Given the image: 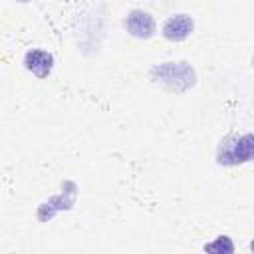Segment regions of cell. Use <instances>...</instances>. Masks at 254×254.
<instances>
[{"instance_id": "1", "label": "cell", "mask_w": 254, "mask_h": 254, "mask_svg": "<svg viewBox=\"0 0 254 254\" xmlns=\"http://www.w3.org/2000/svg\"><path fill=\"white\" fill-rule=\"evenodd\" d=\"M254 161V133H230L216 147V163L236 167Z\"/></svg>"}, {"instance_id": "2", "label": "cell", "mask_w": 254, "mask_h": 254, "mask_svg": "<svg viewBox=\"0 0 254 254\" xmlns=\"http://www.w3.org/2000/svg\"><path fill=\"white\" fill-rule=\"evenodd\" d=\"M151 77L157 81V83H163L167 89L175 91V93H181L177 81H187L190 87L194 85L196 77H194V71L190 65H187L185 62H165L163 65H155L151 69Z\"/></svg>"}, {"instance_id": "3", "label": "cell", "mask_w": 254, "mask_h": 254, "mask_svg": "<svg viewBox=\"0 0 254 254\" xmlns=\"http://www.w3.org/2000/svg\"><path fill=\"white\" fill-rule=\"evenodd\" d=\"M75 196H77V185L73 181H65L62 185V192L52 196L48 202H44L38 208V218L46 222V220H52L60 210H69L75 202Z\"/></svg>"}, {"instance_id": "4", "label": "cell", "mask_w": 254, "mask_h": 254, "mask_svg": "<svg viewBox=\"0 0 254 254\" xmlns=\"http://www.w3.org/2000/svg\"><path fill=\"white\" fill-rule=\"evenodd\" d=\"M123 26H125V30H127L129 36L139 38V40H149L157 32L155 18L149 12H145V10H131L125 16Z\"/></svg>"}, {"instance_id": "5", "label": "cell", "mask_w": 254, "mask_h": 254, "mask_svg": "<svg viewBox=\"0 0 254 254\" xmlns=\"http://www.w3.org/2000/svg\"><path fill=\"white\" fill-rule=\"evenodd\" d=\"M194 30V20L189 14H173L165 20L161 34L169 42H183L187 40Z\"/></svg>"}, {"instance_id": "6", "label": "cell", "mask_w": 254, "mask_h": 254, "mask_svg": "<svg viewBox=\"0 0 254 254\" xmlns=\"http://www.w3.org/2000/svg\"><path fill=\"white\" fill-rule=\"evenodd\" d=\"M24 67H26L32 75H36V77H40V79H46V77L52 73V69H54V56H52L48 50L32 48V50H28L26 56H24Z\"/></svg>"}, {"instance_id": "7", "label": "cell", "mask_w": 254, "mask_h": 254, "mask_svg": "<svg viewBox=\"0 0 254 254\" xmlns=\"http://www.w3.org/2000/svg\"><path fill=\"white\" fill-rule=\"evenodd\" d=\"M204 250H210V252H232L234 250V244L228 236H218L212 244H206Z\"/></svg>"}, {"instance_id": "8", "label": "cell", "mask_w": 254, "mask_h": 254, "mask_svg": "<svg viewBox=\"0 0 254 254\" xmlns=\"http://www.w3.org/2000/svg\"><path fill=\"white\" fill-rule=\"evenodd\" d=\"M20 2H28V0H20Z\"/></svg>"}]
</instances>
